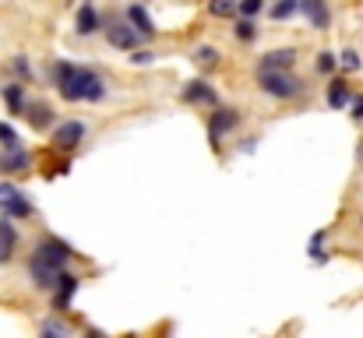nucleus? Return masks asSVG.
<instances>
[{
  "label": "nucleus",
  "instance_id": "nucleus-20",
  "mask_svg": "<svg viewBox=\"0 0 363 338\" xmlns=\"http://www.w3.org/2000/svg\"><path fill=\"white\" fill-rule=\"evenodd\" d=\"M300 7H303V0H275V7H272L268 14H272L275 21H286V18H293Z\"/></svg>",
  "mask_w": 363,
  "mask_h": 338
},
{
  "label": "nucleus",
  "instance_id": "nucleus-10",
  "mask_svg": "<svg viewBox=\"0 0 363 338\" xmlns=\"http://www.w3.org/2000/svg\"><path fill=\"white\" fill-rule=\"evenodd\" d=\"M303 14H307V21H311V28H328L332 25V11H328V0H303V7H300Z\"/></svg>",
  "mask_w": 363,
  "mask_h": 338
},
{
  "label": "nucleus",
  "instance_id": "nucleus-27",
  "mask_svg": "<svg viewBox=\"0 0 363 338\" xmlns=\"http://www.w3.org/2000/svg\"><path fill=\"white\" fill-rule=\"evenodd\" d=\"M339 64H342L346 71H360L363 67V60H360V53H357V50H342V53H339Z\"/></svg>",
  "mask_w": 363,
  "mask_h": 338
},
{
  "label": "nucleus",
  "instance_id": "nucleus-4",
  "mask_svg": "<svg viewBox=\"0 0 363 338\" xmlns=\"http://www.w3.org/2000/svg\"><path fill=\"white\" fill-rule=\"evenodd\" d=\"M82 141H85V123H82V120H64V123L53 130V148H57V152H74Z\"/></svg>",
  "mask_w": 363,
  "mask_h": 338
},
{
  "label": "nucleus",
  "instance_id": "nucleus-1",
  "mask_svg": "<svg viewBox=\"0 0 363 338\" xmlns=\"http://www.w3.org/2000/svg\"><path fill=\"white\" fill-rule=\"evenodd\" d=\"M53 85L67 103H99L106 96V81L99 78V71L92 67H78V64H53Z\"/></svg>",
  "mask_w": 363,
  "mask_h": 338
},
{
  "label": "nucleus",
  "instance_id": "nucleus-34",
  "mask_svg": "<svg viewBox=\"0 0 363 338\" xmlns=\"http://www.w3.org/2000/svg\"><path fill=\"white\" fill-rule=\"evenodd\" d=\"M357 155H360V162H363V145H360V152H357Z\"/></svg>",
  "mask_w": 363,
  "mask_h": 338
},
{
  "label": "nucleus",
  "instance_id": "nucleus-2",
  "mask_svg": "<svg viewBox=\"0 0 363 338\" xmlns=\"http://www.w3.org/2000/svg\"><path fill=\"white\" fill-rule=\"evenodd\" d=\"M257 85L272 99H296L303 92V81L296 74H289V71H268V67H257Z\"/></svg>",
  "mask_w": 363,
  "mask_h": 338
},
{
  "label": "nucleus",
  "instance_id": "nucleus-18",
  "mask_svg": "<svg viewBox=\"0 0 363 338\" xmlns=\"http://www.w3.org/2000/svg\"><path fill=\"white\" fill-rule=\"evenodd\" d=\"M0 212H4L7 219H28V215H32V201H25V194H18V198L7 201Z\"/></svg>",
  "mask_w": 363,
  "mask_h": 338
},
{
  "label": "nucleus",
  "instance_id": "nucleus-3",
  "mask_svg": "<svg viewBox=\"0 0 363 338\" xmlns=\"http://www.w3.org/2000/svg\"><path fill=\"white\" fill-rule=\"evenodd\" d=\"M32 257H39V261L53 264V268H64V264L74 257V247H71V243H64V240L46 236V240H39V243H35V254H32Z\"/></svg>",
  "mask_w": 363,
  "mask_h": 338
},
{
  "label": "nucleus",
  "instance_id": "nucleus-31",
  "mask_svg": "<svg viewBox=\"0 0 363 338\" xmlns=\"http://www.w3.org/2000/svg\"><path fill=\"white\" fill-rule=\"evenodd\" d=\"M14 71H18L21 78H28V74H32V67H28V60H25V57H14Z\"/></svg>",
  "mask_w": 363,
  "mask_h": 338
},
{
  "label": "nucleus",
  "instance_id": "nucleus-6",
  "mask_svg": "<svg viewBox=\"0 0 363 338\" xmlns=\"http://www.w3.org/2000/svg\"><path fill=\"white\" fill-rule=\"evenodd\" d=\"M106 39H110V46L113 50H134L138 46V39H145L130 21H113L110 28H106Z\"/></svg>",
  "mask_w": 363,
  "mask_h": 338
},
{
  "label": "nucleus",
  "instance_id": "nucleus-22",
  "mask_svg": "<svg viewBox=\"0 0 363 338\" xmlns=\"http://www.w3.org/2000/svg\"><path fill=\"white\" fill-rule=\"evenodd\" d=\"M233 28H237V39H240V43H254V39H257V25H254V18H247V14L237 18Z\"/></svg>",
  "mask_w": 363,
  "mask_h": 338
},
{
  "label": "nucleus",
  "instance_id": "nucleus-26",
  "mask_svg": "<svg viewBox=\"0 0 363 338\" xmlns=\"http://www.w3.org/2000/svg\"><path fill=\"white\" fill-rule=\"evenodd\" d=\"M314 67H318V74H332L339 67V57L335 53H318V64Z\"/></svg>",
  "mask_w": 363,
  "mask_h": 338
},
{
  "label": "nucleus",
  "instance_id": "nucleus-8",
  "mask_svg": "<svg viewBox=\"0 0 363 338\" xmlns=\"http://www.w3.org/2000/svg\"><path fill=\"white\" fill-rule=\"evenodd\" d=\"M60 271H64V268H53V264H46V261H39V257L28 261V275H32L35 289H53L57 278H60Z\"/></svg>",
  "mask_w": 363,
  "mask_h": 338
},
{
  "label": "nucleus",
  "instance_id": "nucleus-30",
  "mask_svg": "<svg viewBox=\"0 0 363 338\" xmlns=\"http://www.w3.org/2000/svg\"><path fill=\"white\" fill-rule=\"evenodd\" d=\"M130 60H134L138 67H145V64H152V60H155V53H152V50H134V57H130Z\"/></svg>",
  "mask_w": 363,
  "mask_h": 338
},
{
  "label": "nucleus",
  "instance_id": "nucleus-14",
  "mask_svg": "<svg viewBox=\"0 0 363 338\" xmlns=\"http://www.w3.org/2000/svg\"><path fill=\"white\" fill-rule=\"evenodd\" d=\"M293 64H296V50H272L261 57V67L268 71H293Z\"/></svg>",
  "mask_w": 363,
  "mask_h": 338
},
{
  "label": "nucleus",
  "instance_id": "nucleus-29",
  "mask_svg": "<svg viewBox=\"0 0 363 338\" xmlns=\"http://www.w3.org/2000/svg\"><path fill=\"white\" fill-rule=\"evenodd\" d=\"M18 194H21V191H18V187H14V184H0V208H4V205H7V201H14V198H18Z\"/></svg>",
  "mask_w": 363,
  "mask_h": 338
},
{
  "label": "nucleus",
  "instance_id": "nucleus-25",
  "mask_svg": "<svg viewBox=\"0 0 363 338\" xmlns=\"http://www.w3.org/2000/svg\"><path fill=\"white\" fill-rule=\"evenodd\" d=\"M321 243H325V229L314 232V240H311V261H314V264H325V261H328V254L321 250Z\"/></svg>",
  "mask_w": 363,
  "mask_h": 338
},
{
  "label": "nucleus",
  "instance_id": "nucleus-17",
  "mask_svg": "<svg viewBox=\"0 0 363 338\" xmlns=\"http://www.w3.org/2000/svg\"><path fill=\"white\" fill-rule=\"evenodd\" d=\"M25 116H28V123H32L35 130H46V127H53V110H50L46 103H32V106L25 110Z\"/></svg>",
  "mask_w": 363,
  "mask_h": 338
},
{
  "label": "nucleus",
  "instance_id": "nucleus-33",
  "mask_svg": "<svg viewBox=\"0 0 363 338\" xmlns=\"http://www.w3.org/2000/svg\"><path fill=\"white\" fill-rule=\"evenodd\" d=\"M353 120H363V96L353 99Z\"/></svg>",
  "mask_w": 363,
  "mask_h": 338
},
{
  "label": "nucleus",
  "instance_id": "nucleus-24",
  "mask_svg": "<svg viewBox=\"0 0 363 338\" xmlns=\"http://www.w3.org/2000/svg\"><path fill=\"white\" fill-rule=\"evenodd\" d=\"M0 145H4V148H21V137H18V130H14L11 123H4V120H0Z\"/></svg>",
  "mask_w": 363,
  "mask_h": 338
},
{
  "label": "nucleus",
  "instance_id": "nucleus-35",
  "mask_svg": "<svg viewBox=\"0 0 363 338\" xmlns=\"http://www.w3.org/2000/svg\"><path fill=\"white\" fill-rule=\"evenodd\" d=\"M360 225H363V219H360Z\"/></svg>",
  "mask_w": 363,
  "mask_h": 338
},
{
  "label": "nucleus",
  "instance_id": "nucleus-19",
  "mask_svg": "<svg viewBox=\"0 0 363 338\" xmlns=\"http://www.w3.org/2000/svg\"><path fill=\"white\" fill-rule=\"evenodd\" d=\"M208 14L212 18H233V14H240V0H208Z\"/></svg>",
  "mask_w": 363,
  "mask_h": 338
},
{
  "label": "nucleus",
  "instance_id": "nucleus-12",
  "mask_svg": "<svg viewBox=\"0 0 363 338\" xmlns=\"http://www.w3.org/2000/svg\"><path fill=\"white\" fill-rule=\"evenodd\" d=\"M74 28H78V35H96V32L103 28L99 11H96L92 4H82V7H78V18H74Z\"/></svg>",
  "mask_w": 363,
  "mask_h": 338
},
{
  "label": "nucleus",
  "instance_id": "nucleus-13",
  "mask_svg": "<svg viewBox=\"0 0 363 338\" xmlns=\"http://www.w3.org/2000/svg\"><path fill=\"white\" fill-rule=\"evenodd\" d=\"M328 106H332V110L353 106V89H350L342 78H332V81H328Z\"/></svg>",
  "mask_w": 363,
  "mask_h": 338
},
{
  "label": "nucleus",
  "instance_id": "nucleus-11",
  "mask_svg": "<svg viewBox=\"0 0 363 338\" xmlns=\"http://www.w3.org/2000/svg\"><path fill=\"white\" fill-rule=\"evenodd\" d=\"M14 247H18V229H14V219H0V264H7L14 257Z\"/></svg>",
  "mask_w": 363,
  "mask_h": 338
},
{
  "label": "nucleus",
  "instance_id": "nucleus-9",
  "mask_svg": "<svg viewBox=\"0 0 363 338\" xmlns=\"http://www.w3.org/2000/svg\"><path fill=\"white\" fill-rule=\"evenodd\" d=\"M184 103H194V106H216L219 96H216V89H212L208 81H187V89H184Z\"/></svg>",
  "mask_w": 363,
  "mask_h": 338
},
{
  "label": "nucleus",
  "instance_id": "nucleus-32",
  "mask_svg": "<svg viewBox=\"0 0 363 338\" xmlns=\"http://www.w3.org/2000/svg\"><path fill=\"white\" fill-rule=\"evenodd\" d=\"M43 332H46V335H67V328H64V325H57V321L43 325Z\"/></svg>",
  "mask_w": 363,
  "mask_h": 338
},
{
  "label": "nucleus",
  "instance_id": "nucleus-28",
  "mask_svg": "<svg viewBox=\"0 0 363 338\" xmlns=\"http://www.w3.org/2000/svg\"><path fill=\"white\" fill-rule=\"evenodd\" d=\"M264 11V0H240V14H247V18H257Z\"/></svg>",
  "mask_w": 363,
  "mask_h": 338
},
{
  "label": "nucleus",
  "instance_id": "nucleus-15",
  "mask_svg": "<svg viewBox=\"0 0 363 338\" xmlns=\"http://www.w3.org/2000/svg\"><path fill=\"white\" fill-rule=\"evenodd\" d=\"M127 21H130L145 39H152V35H155V21L148 18V11H145L141 4H130V7H127Z\"/></svg>",
  "mask_w": 363,
  "mask_h": 338
},
{
  "label": "nucleus",
  "instance_id": "nucleus-21",
  "mask_svg": "<svg viewBox=\"0 0 363 338\" xmlns=\"http://www.w3.org/2000/svg\"><path fill=\"white\" fill-rule=\"evenodd\" d=\"M4 103H7L11 113H21L25 110V89H21V85H7V89H4Z\"/></svg>",
  "mask_w": 363,
  "mask_h": 338
},
{
  "label": "nucleus",
  "instance_id": "nucleus-7",
  "mask_svg": "<svg viewBox=\"0 0 363 338\" xmlns=\"http://www.w3.org/2000/svg\"><path fill=\"white\" fill-rule=\"evenodd\" d=\"M78 275H71V271H60V278H57V286H53V310H67L71 307V300H74V293H78Z\"/></svg>",
  "mask_w": 363,
  "mask_h": 338
},
{
  "label": "nucleus",
  "instance_id": "nucleus-5",
  "mask_svg": "<svg viewBox=\"0 0 363 338\" xmlns=\"http://www.w3.org/2000/svg\"><path fill=\"white\" fill-rule=\"evenodd\" d=\"M237 123H240V113L237 110H223V106H219V110L212 113V116H208V141H212V148H219V145H223V134L233 130Z\"/></svg>",
  "mask_w": 363,
  "mask_h": 338
},
{
  "label": "nucleus",
  "instance_id": "nucleus-23",
  "mask_svg": "<svg viewBox=\"0 0 363 338\" xmlns=\"http://www.w3.org/2000/svg\"><path fill=\"white\" fill-rule=\"evenodd\" d=\"M194 64L198 67H216L219 64V50L216 46H198L194 50Z\"/></svg>",
  "mask_w": 363,
  "mask_h": 338
},
{
  "label": "nucleus",
  "instance_id": "nucleus-16",
  "mask_svg": "<svg viewBox=\"0 0 363 338\" xmlns=\"http://www.w3.org/2000/svg\"><path fill=\"white\" fill-rule=\"evenodd\" d=\"M28 152H21V148H7V155L0 159V173L7 176V173H25L28 169Z\"/></svg>",
  "mask_w": 363,
  "mask_h": 338
}]
</instances>
